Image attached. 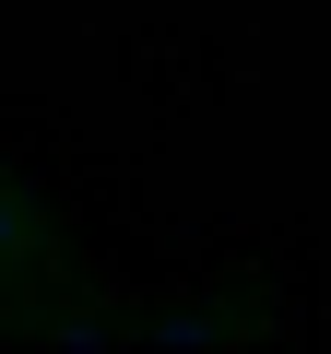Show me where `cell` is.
Wrapping results in <instances>:
<instances>
[{
  "mask_svg": "<svg viewBox=\"0 0 331 354\" xmlns=\"http://www.w3.org/2000/svg\"><path fill=\"white\" fill-rule=\"evenodd\" d=\"M130 330H154V307H118L71 260L60 201L0 165V342H130Z\"/></svg>",
  "mask_w": 331,
  "mask_h": 354,
  "instance_id": "obj_1",
  "label": "cell"
}]
</instances>
